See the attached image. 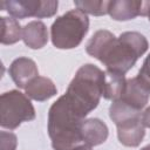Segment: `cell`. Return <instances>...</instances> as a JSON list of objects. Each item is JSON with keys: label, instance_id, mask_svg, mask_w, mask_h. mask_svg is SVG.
<instances>
[{"label": "cell", "instance_id": "6da1fadb", "mask_svg": "<svg viewBox=\"0 0 150 150\" xmlns=\"http://www.w3.org/2000/svg\"><path fill=\"white\" fill-rule=\"evenodd\" d=\"M149 43L138 32H124L116 38L111 32L97 30L88 41L87 53L101 61L108 71L124 75L146 50Z\"/></svg>", "mask_w": 150, "mask_h": 150}, {"label": "cell", "instance_id": "7a4b0ae2", "mask_svg": "<svg viewBox=\"0 0 150 150\" xmlns=\"http://www.w3.org/2000/svg\"><path fill=\"white\" fill-rule=\"evenodd\" d=\"M84 116L77 111L64 95L56 100L48 112V135L54 150H71L84 144L81 127Z\"/></svg>", "mask_w": 150, "mask_h": 150}, {"label": "cell", "instance_id": "3957f363", "mask_svg": "<svg viewBox=\"0 0 150 150\" xmlns=\"http://www.w3.org/2000/svg\"><path fill=\"white\" fill-rule=\"evenodd\" d=\"M105 71L87 63L75 74L64 94L71 105L83 116H87L100 103L103 96Z\"/></svg>", "mask_w": 150, "mask_h": 150}, {"label": "cell", "instance_id": "277c9868", "mask_svg": "<svg viewBox=\"0 0 150 150\" xmlns=\"http://www.w3.org/2000/svg\"><path fill=\"white\" fill-rule=\"evenodd\" d=\"M89 29V19L80 9H71L59 16L50 27L53 45L59 49L77 47Z\"/></svg>", "mask_w": 150, "mask_h": 150}, {"label": "cell", "instance_id": "5b68a950", "mask_svg": "<svg viewBox=\"0 0 150 150\" xmlns=\"http://www.w3.org/2000/svg\"><path fill=\"white\" fill-rule=\"evenodd\" d=\"M35 118V109L28 96L19 90H9L0 97V125L13 130L22 122Z\"/></svg>", "mask_w": 150, "mask_h": 150}, {"label": "cell", "instance_id": "8992f818", "mask_svg": "<svg viewBox=\"0 0 150 150\" xmlns=\"http://www.w3.org/2000/svg\"><path fill=\"white\" fill-rule=\"evenodd\" d=\"M57 6L56 0H6L0 2V8L15 19L50 18L56 13Z\"/></svg>", "mask_w": 150, "mask_h": 150}, {"label": "cell", "instance_id": "52a82bcc", "mask_svg": "<svg viewBox=\"0 0 150 150\" xmlns=\"http://www.w3.org/2000/svg\"><path fill=\"white\" fill-rule=\"evenodd\" d=\"M117 127V137L118 141L125 146H138L144 138L145 130L144 124L142 122V115L129 118Z\"/></svg>", "mask_w": 150, "mask_h": 150}, {"label": "cell", "instance_id": "ba28073f", "mask_svg": "<svg viewBox=\"0 0 150 150\" xmlns=\"http://www.w3.org/2000/svg\"><path fill=\"white\" fill-rule=\"evenodd\" d=\"M9 75L19 88L26 89L27 86L39 76V70L32 59L18 57L9 66Z\"/></svg>", "mask_w": 150, "mask_h": 150}, {"label": "cell", "instance_id": "9c48e42d", "mask_svg": "<svg viewBox=\"0 0 150 150\" xmlns=\"http://www.w3.org/2000/svg\"><path fill=\"white\" fill-rule=\"evenodd\" d=\"M149 97H150V90L144 84H142L137 80V77H132L127 80L125 89L121 98L118 100H121L132 109L141 111L146 105Z\"/></svg>", "mask_w": 150, "mask_h": 150}, {"label": "cell", "instance_id": "30bf717a", "mask_svg": "<svg viewBox=\"0 0 150 150\" xmlns=\"http://www.w3.org/2000/svg\"><path fill=\"white\" fill-rule=\"evenodd\" d=\"M144 1L138 0H112L109 1L108 14L116 21L132 20L138 15L143 16Z\"/></svg>", "mask_w": 150, "mask_h": 150}, {"label": "cell", "instance_id": "8fae6325", "mask_svg": "<svg viewBox=\"0 0 150 150\" xmlns=\"http://www.w3.org/2000/svg\"><path fill=\"white\" fill-rule=\"evenodd\" d=\"M108 127L98 118L84 120L81 127V136L84 144L89 146L100 145L108 138Z\"/></svg>", "mask_w": 150, "mask_h": 150}, {"label": "cell", "instance_id": "7c38bea8", "mask_svg": "<svg viewBox=\"0 0 150 150\" xmlns=\"http://www.w3.org/2000/svg\"><path fill=\"white\" fill-rule=\"evenodd\" d=\"M22 40L32 49H40L48 42V30L42 21H30L22 28Z\"/></svg>", "mask_w": 150, "mask_h": 150}, {"label": "cell", "instance_id": "4fadbf2b", "mask_svg": "<svg viewBox=\"0 0 150 150\" xmlns=\"http://www.w3.org/2000/svg\"><path fill=\"white\" fill-rule=\"evenodd\" d=\"M25 90L29 98L39 102H43L57 94V89L53 81L43 76H38L34 79Z\"/></svg>", "mask_w": 150, "mask_h": 150}, {"label": "cell", "instance_id": "5bb4252c", "mask_svg": "<svg viewBox=\"0 0 150 150\" xmlns=\"http://www.w3.org/2000/svg\"><path fill=\"white\" fill-rule=\"evenodd\" d=\"M125 83H127V79L124 75L105 70L103 97L105 100H112V101L121 98L125 89Z\"/></svg>", "mask_w": 150, "mask_h": 150}, {"label": "cell", "instance_id": "9a60e30c", "mask_svg": "<svg viewBox=\"0 0 150 150\" xmlns=\"http://www.w3.org/2000/svg\"><path fill=\"white\" fill-rule=\"evenodd\" d=\"M1 22V43L13 45L22 39V28L16 19L2 16Z\"/></svg>", "mask_w": 150, "mask_h": 150}, {"label": "cell", "instance_id": "2e32d148", "mask_svg": "<svg viewBox=\"0 0 150 150\" xmlns=\"http://www.w3.org/2000/svg\"><path fill=\"white\" fill-rule=\"evenodd\" d=\"M77 9L86 14H91L95 16H101L108 13L109 1H96V0H75L74 1Z\"/></svg>", "mask_w": 150, "mask_h": 150}, {"label": "cell", "instance_id": "e0dca14e", "mask_svg": "<svg viewBox=\"0 0 150 150\" xmlns=\"http://www.w3.org/2000/svg\"><path fill=\"white\" fill-rule=\"evenodd\" d=\"M18 145V138L13 132H0V146L1 150H15Z\"/></svg>", "mask_w": 150, "mask_h": 150}, {"label": "cell", "instance_id": "ac0fdd59", "mask_svg": "<svg viewBox=\"0 0 150 150\" xmlns=\"http://www.w3.org/2000/svg\"><path fill=\"white\" fill-rule=\"evenodd\" d=\"M136 77L142 84H144L150 90V54L144 60L143 66L141 67V69L138 71V75Z\"/></svg>", "mask_w": 150, "mask_h": 150}, {"label": "cell", "instance_id": "d6986e66", "mask_svg": "<svg viewBox=\"0 0 150 150\" xmlns=\"http://www.w3.org/2000/svg\"><path fill=\"white\" fill-rule=\"evenodd\" d=\"M142 122L145 128H150V107H148L142 114Z\"/></svg>", "mask_w": 150, "mask_h": 150}, {"label": "cell", "instance_id": "ffe728a7", "mask_svg": "<svg viewBox=\"0 0 150 150\" xmlns=\"http://www.w3.org/2000/svg\"><path fill=\"white\" fill-rule=\"evenodd\" d=\"M143 16H148L149 18V21H150V1H144Z\"/></svg>", "mask_w": 150, "mask_h": 150}, {"label": "cell", "instance_id": "44dd1931", "mask_svg": "<svg viewBox=\"0 0 150 150\" xmlns=\"http://www.w3.org/2000/svg\"><path fill=\"white\" fill-rule=\"evenodd\" d=\"M71 150H93V149H91V146H89L87 144H81V145H79V146H76Z\"/></svg>", "mask_w": 150, "mask_h": 150}, {"label": "cell", "instance_id": "7402d4cb", "mask_svg": "<svg viewBox=\"0 0 150 150\" xmlns=\"http://www.w3.org/2000/svg\"><path fill=\"white\" fill-rule=\"evenodd\" d=\"M141 150H150V144H148L146 146H144V148H142Z\"/></svg>", "mask_w": 150, "mask_h": 150}]
</instances>
